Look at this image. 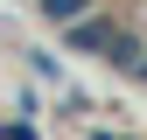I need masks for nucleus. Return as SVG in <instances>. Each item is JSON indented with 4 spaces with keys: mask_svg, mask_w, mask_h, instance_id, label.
Masks as SVG:
<instances>
[{
    "mask_svg": "<svg viewBox=\"0 0 147 140\" xmlns=\"http://www.w3.org/2000/svg\"><path fill=\"white\" fill-rule=\"evenodd\" d=\"M91 140H126V133H105V126H98V133H91Z\"/></svg>",
    "mask_w": 147,
    "mask_h": 140,
    "instance_id": "20e7f679",
    "label": "nucleus"
},
{
    "mask_svg": "<svg viewBox=\"0 0 147 140\" xmlns=\"http://www.w3.org/2000/svg\"><path fill=\"white\" fill-rule=\"evenodd\" d=\"M7 140H35V119H28V105H21V119L7 126Z\"/></svg>",
    "mask_w": 147,
    "mask_h": 140,
    "instance_id": "7ed1b4c3",
    "label": "nucleus"
},
{
    "mask_svg": "<svg viewBox=\"0 0 147 140\" xmlns=\"http://www.w3.org/2000/svg\"><path fill=\"white\" fill-rule=\"evenodd\" d=\"M112 21H105V14H91V21H77V28H63V49H77V56H105V49H112Z\"/></svg>",
    "mask_w": 147,
    "mask_h": 140,
    "instance_id": "f257e3e1",
    "label": "nucleus"
},
{
    "mask_svg": "<svg viewBox=\"0 0 147 140\" xmlns=\"http://www.w3.org/2000/svg\"><path fill=\"white\" fill-rule=\"evenodd\" d=\"M35 14H42L49 28H77V21H91V14H98V0H35Z\"/></svg>",
    "mask_w": 147,
    "mask_h": 140,
    "instance_id": "f03ea898",
    "label": "nucleus"
}]
</instances>
